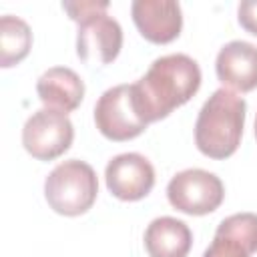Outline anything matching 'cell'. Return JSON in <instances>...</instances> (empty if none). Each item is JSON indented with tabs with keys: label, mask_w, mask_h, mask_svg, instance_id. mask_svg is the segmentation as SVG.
Listing matches in <instances>:
<instances>
[{
	"label": "cell",
	"mask_w": 257,
	"mask_h": 257,
	"mask_svg": "<svg viewBox=\"0 0 257 257\" xmlns=\"http://www.w3.org/2000/svg\"><path fill=\"white\" fill-rule=\"evenodd\" d=\"M98 195V179L94 169L78 159L56 165L44 181V197L50 209L64 217L86 213Z\"/></svg>",
	"instance_id": "277c9868"
},
{
	"label": "cell",
	"mask_w": 257,
	"mask_h": 257,
	"mask_svg": "<svg viewBox=\"0 0 257 257\" xmlns=\"http://www.w3.org/2000/svg\"><path fill=\"white\" fill-rule=\"evenodd\" d=\"M255 139H257V118H255Z\"/></svg>",
	"instance_id": "2e32d148"
},
{
	"label": "cell",
	"mask_w": 257,
	"mask_h": 257,
	"mask_svg": "<svg viewBox=\"0 0 257 257\" xmlns=\"http://www.w3.org/2000/svg\"><path fill=\"white\" fill-rule=\"evenodd\" d=\"M94 122L108 141H131L149 126L137 110L133 84H116L100 94L94 104Z\"/></svg>",
	"instance_id": "8992f818"
},
{
	"label": "cell",
	"mask_w": 257,
	"mask_h": 257,
	"mask_svg": "<svg viewBox=\"0 0 257 257\" xmlns=\"http://www.w3.org/2000/svg\"><path fill=\"white\" fill-rule=\"evenodd\" d=\"M108 191L120 201H141L155 185L151 161L139 153H122L108 161L104 169Z\"/></svg>",
	"instance_id": "ba28073f"
},
{
	"label": "cell",
	"mask_w": 257,
	"mask_h": 257,
	"mask_svg": "<svg viewBox=\"0 0 257 257\" xmlns=\"http://www.w3.org/2000/svg\"><path fill=\"white\" fill-rule=\"evenodd\" d=\"M239 24L253 36H257V0H243L237 8Z\"/></svg>",
	"instance_id": "9a60e30c"
},
{
	"label": "cell",
	"mask_w": 257,
	"mask_h": 257,
	"mask_svg": "<svg viewBox=\"0 0 257 257\" xmlns=\"http://www.w3.org/2000/svg\"><path fill=\"white\" fill-rule=\"evenodd\" d=\"M62 8L78 24L76 54L82 62L102 66L118 56L122 28L106 14L108 2H62Z\"/></svg>",
	"instance_id": "3957f363"
},
{
	"label": "cell",
	"mask_w": 257,
	"mask_h": 257,
	"mask_svg": "<svg viewBox=\"0 0 257 257\" xmlns=\"http://www.w3.org/2000/svg\"><path fill=\"white\" fill-rule=\"evenodd\" d=\"M257 251V215L235 213L225 217L203 257H251Z\"/></svg>",
	"instance_id": "8fae6325"
},
{
	"label": "cell",
	"mask_w": 257,
	"mask_h": 257,
	"mask_svg": "<svg viewBox=\"0 0 257 257\" xmlns=\"http://www.w3.org/2000/svg\"><path fill=\"white\" fill-rule=\"evenodd\" d=\"M131 14L141 36L153 44H169L181 34L183 12L175 0H135Z\"/></svg>",
	"instance_id": "9c48e42d"
},
{
	"label": "cell",
	"mask_w": 257,
	"mask_h": 257,
	"mask_svg": "<svg viewBox=\"0 0 257 257\" xmlns=\"http://www.w3.org/2000/svg\"><path fill=\"white\" fill-rule=\"evenodd\" d=\"M201 86V68L187 54H167L157 58L147 74L133 84L139 114L147 124L169 116L189 102Z\"/></svg>",
	"instance_id": "6da1fadb"
},
{
	"label": "cell",
	"mask_w": 257,
	"mask_h": 257,
	"mask_svg": "<svg viewBox=\"0 0 257 257\" xmlns=\"http://www.w3.org/2000/svg\"><path fill=\"white\" fill-rule=\"evenodd\" d=\"M169 203L185 215H209L225 199L223 181L205 169H185L167 185Z\"/></svg>",
	"instance_id": "5b68a950"
},
{
	"label": "cell",
	"mask_w": 257,
	"mask_h": 257,
	"mask_svg": "<svg viewBox=\"0 0 257 257\" xmlns=\"http://www.w3.org/2000/svg\"><path fill=\"white\" fill-rule=\"evenodd\" d=\"M32 46V30L30 26L12 14H4L0 18V66L10 68L24 60Z\"/></svg>",
	"instance_id": "5bb4252c"
},
{
	"label": "cell",
	"mask_w": 257,
	"mask_h": 257,
	"mask_svg": "<svg viewBox=\"0 0 257 257\" xmlns=\"http://www.w3.org/2000/svg\"><path fill=\"white\" fill-rule=\"evenodd\" d=\"M193 247L189 225L175 217H157L145 231V249L149 257H187Z\"/></svg>",
	"instance_id": "4fadbf2b"
},
{
	"label": "cell",
	"mask_w": 257,
	"mask_h": 257,
	"mask_svg": "<svg viewBox=\"0 0 257 257\" xmlns=\"http://www.w3.org/2000/svg\"><path fill=\"white\" fill-rule=\"evenodd\" d=\"M74 139L70 118L52 108H40L28 116L22 128V145L26 153L38 161H54L64 155Z\"/></svg>",
	"instance_id": "52a82bcc"
},
{
	"label": "cell",
	"mask_w": 257,
	"mask_h": 257,
	"mask_svg": "<svg viewBox=\"0 0 257 257\" xmlns=\"http://www.w3.org/2000/svg\"><path fill=\"white\" fill-rule=\"evenodd\" d=\"M215 72L223 88L251 92L257 88V46L245 40L227 42L217 54Z\"/></svg>",
	"instance_id": "30bf717a"
},
{
	"label": "cell",
	"mask_w": 257,
	"mask_h": 257,
	"mask_svg": "<svg viewBox=\"0 0 257 257\" xmlns=\"http://www.w3.org/2000/svg\"><path fill=\"white\" fill-rule=\"evenodd\" d=\"M36 92L46 108L68 114L80 106L84 98V82L72 68L52 66L40 74Z\"/></svg>",
	"instance_id": "7c38bea8"
},
{
	"label": "cell",
	"mask_w": 257,
	"mask_h": 257,
	"mask_svg": "<svg viewBox=\"0 0 257 257\" xmlns=\"http://www.w3.org/2000/svg\"><path fill=\"white\" fill-rule=\"evenodd\" d=\"M247 102L229 88H217L201 106L195 145L209 159H229L241 145Z\"/></svg>",
	"instance_id": "7a4b0ae2"
}]
</instances>
